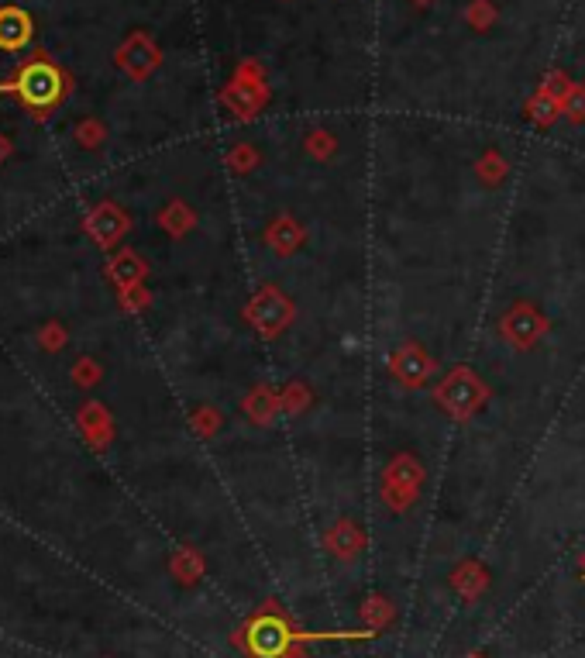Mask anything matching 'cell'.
<instances>
[{
    "mask_svg": "<svg viewBox=\"0 0 585 658\" xmlns=\"http://www.w3.org/2000/svg\"><path fill=\"white\" fill-rule=\"evenodd\" d=\"M14 94L21 97V104L35 114H49L66 94V76L59 73V66H52L49 59H31L21 66V73L14 76Z\"/></svg>",
    "mask_w": 585,
    "mask_h": 658,
    "instance_id": "obj_1",
    "label": "cell"
},
{
    "mask_svg": "<svg viewBox=\"0 0 585 658\" xmlns=\"http://www.w3.org/2000/svg\"><path fill=\"white\" fill-rule=\"evenodd\" d=\"M31 18L21 7H0V49L18 52L31 42Z\"/></svg>",
    "mask_w": 585,
    "mask_h": 658,
    "instance_id": "obj_2",
    "label": "cell"
},
{
    "mask_svg": "<svg viewBox=\"0 0 585 658\" xmlns=\"http://www.w3.org/2000/svg\"><path fill=\"white\" fill-rule=\"evenodd\" d=\"M155 63H159V52H155L152 45H148V38H142V35H135L121 49V66L135 76H145Z\"/></svg>",
    "mask_w": 585,
    "mask_h": 658,
    "instance_id": "obj_3",
    "label": "cell"
},
{
    "mask_svg": "<svg viewBox=\"0 0 585 658\" xmlns=\"http://www.w3.org/2000/svg\"><path fill=\"white\" fill-rule=\"evenodd\" d=\"M87 228H90V235L97 238V242H114L117 235L124 231V221H121V214L114 211V207H97V211L90 214V221H87Z\"/></svg>",
    "mask_w": 585,
    "mask_h": 658,
    "instance_id": "obj_4",
    "label": "cell"
},
{
    "mask_svg": "<svg viewBox=\"0 0 585 658\" xmlns=\"http://www.w3.org/2000/svg\"><path fill=\"white\" fill-rule=\"evenodd\" d=\"M80 428L87 431L93 445H104V441H100V428H104V410H100L97 404H87V407L80 410Z\"/></svg>",
    "mask_w": 585,
    "mask_h": 658,
    "instance_id": "obj_5",
    "label": "cell"
},
{
    "mask_svg": "<svg viewBox=\"0 0 585 658\" xmlns=\"http://www.w3.org/2000/svg\"><path fill=\"white\" fill-rule=\"evenodd\" d=\"M38 342H42L45 348H59L62 342H66V335H62V324H45L42 328V335H38Z\"/></svg>",
    "mask_w": 585,
    "mask_h": 658,
    "instance_id": "obj_6",
    "label": "cell"
},
{
    "mask_svg": "<svg viewBox=\"0 0 585 658\" xmlns=\"http://www.w3.org/2000/svg\"><path fill=\"white\" fill-rule=\"evenodd\" d=\"M76 379H87V383H90V379H93V366H90V362H83V366L76 369Z\"/></svg>",
    "mask_w": 585,
    "mask_h": 658,
    "instance_id": "obj_7",
    "label": "cell"
},
{
    "mask_svg": "<svg viewBox=\"0 0 585 658\" xmlns=\"http://www.w3.org/2000/svg\"><path fill=\"white\" fill-rule=\"evenodd\" d=\"M7 156H11V145H7V138L0 135V162H4Z\"/></svg>",
    "mask_w": 585,
    "mask_h": 658,
    "instance_id": "obj_8",
    "label": "cell"
}]
</instances>
